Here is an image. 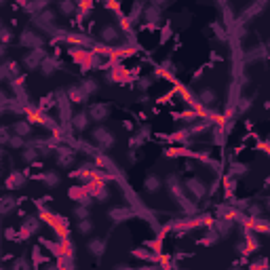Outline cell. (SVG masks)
<instances>
[{
    "instance_id": "cell-1",
    "label": "cell",
    "mask_w": 270,
    "mask_h": 270,
    "mask_svg": "<svg viewBox=\"0 0 270 270\" xmlns=\"http://www.w3.org/2000/svg\"><path fill=\"white\" fill-rule=\"evenodd\" d=\"M108 135H110V133H108L106 129H97V131H95V140L99 141V144L104 141L106 146H110V144H112V137H108Z\"/></svg>"
},
{
    "instance_id": "cell-2",
    "label": "cell",
    "mask_w": 270,
    "mask_h": 270,
    "mask_svg": "<svg viewBox=\"0 0 270 270\" xmlns=\"http://www.w3.org/2000/svg\"><path fill=\"white\" fill-rule=\"evenodd\" d=\"M146 188H148V190H158V179L156 177H150V179H146Z\"/></svg>"
},
{
    "instance_id": "cell-3",
    "label": "cell",
    "mask_w": 270,
    "mask_h": 270,
    "mask_svg": "<svg viewBox=\"0 0 270 270\" xmlns=\"http://www.w3.org/2000/svg\"><path fill=\"white\" fill-rule=\"evenodd\" d=\"M104 38H106V40H114V38H116L114 27H106V30H104Z\"/></svg>"
},
{
    "instance_id": "cell-4",
    "label": "cell",
    "mask_w": 270,
    "mask_h": 270,
    "mask_svg": "<svg viewBox=\"0 0 270 270\" xmlns=\"http://www.w3.org/2000/svg\"><path fill=\"white\" fill-rule=\"evenodd\" d=\"M76 118H78V120H76V125H78V129H82V127H87V118L89 116H85V114H80V116H76Z\"/></svg>"
},
{
    "instance_id": "cell-5",
    "label": "cell",
    "mask_w": 270,
    "mask_h": 270,
    "mask_svg": "<svg viewBox=\"0 0 270 270\" xmlns=\"http://www.w3.org/2000/svg\"><path fill=\"white\" fill-rule=\"evenodd\" d=\"M200 99H207L205 104H211V101H213V93H209V91H205V93H200Z\"/></svg>"
},
{
    "instance_id": "cell-6",
    "label": "cell",
    "mask_w": 270,
    "mask_h": 270,
    "mask_svg": "<svg viewBox=\"0 0 270 270\" xmlns=\"http://www.w3.org/2000/svg\"><path fill=\"white\" fill-rule=\"evenodd\" d=\"M80 230H82V232H89V230H91V224H89L87 219H85V222H80Z\"/></svg>"
},
{
    "instance_id": "cell-7",
    "label": "cell",
    "mask_w": 270,
    "mask_h": 270,
    "mask_svg": "<svg viewBox=\"0 0 270 270\" xmlns=\"http://www.w3.org/2000/svg\"><path fill=\"white\" fill-rule=\"evenodd\" d=\"M61 9L66 11V13H70V11H72V4H63V7H61Z\"/></svg>"
}]
</instances>
